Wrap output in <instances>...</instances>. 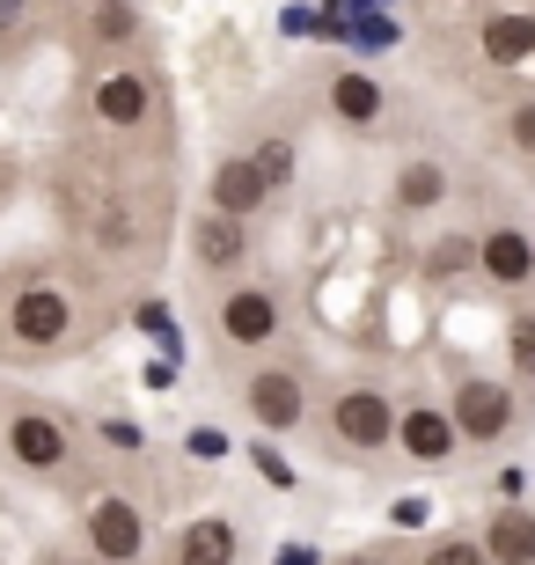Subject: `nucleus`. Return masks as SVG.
<instances>
[{
  "label": "nucleus",
  "instance_id": "obj_1",
  "mask_svg": "<svg viewBox=\"0 0 535 565\" xmlns=\"http://www.w3.org/2000/svg\"><path fill=\"white\" fill-rule=\"evenodd\" d=\"M454 426H462V440H499L514 426V390L492 375H470L454 390Z\"/></svg>",
  "mask_w": 535,
  "mask_h": 565
},
{
  "label": "nucleus",
  "instance_id": "obj_2",
  "mask_svg": "<svg viewBox=\"0 0 535 565\" xmlns=\"http://www.w3.org/2000/svg\"><path fill=\"white\" fill-rule=\"evenodd\" d=\"M330 426H338L345 448H382V440H396V412H389L382 390H345V397L330 404Z\"/></svg>",
  "mask_w": 535,
  "mask_h": 565
},
{
  "label": "nucleus",
  "instance_id": "obj_3",
  "mask_svg": "<svg viewBox=\"0 0 535 565\" xmlns=\"http://www.w3.org/2000/svg\"><path fill=\"white\" fill-rule=\"evenodd\" d=\"M249 412H257V426H271V434H293L301 412H309L301 375H287V367H257V375H249Z\"/></svg>",
  "mask_w": 535,
  "mask_h": 565
},
{
  "label": "nucleus",
  "instance_id": "obj_4",
  "mask_svg": "<svg viewBox=\"0 0 535 565\" xmlns=\"http://www.w3.org/2000/svg\"><path fill=\"white\" fill-rule=\"evenodd\" d=\"M8 331H15L22 345H60V338L74 331V309H66V294L30 287V294H15V309H8Z\"/></svg>",
  "mask_w": 535,
  "mask_h": 565
},
{
  "label": "nucleus",
  "instance_id": "obj_5",
  "mask_svg": "<svg viewBox=\"0 0 535 565\" xmlns=\"http://www.w3.org/2000/svg\"><path fill=\"white\" fill-rule=\"evenodd\" d=\"M88 544H96L104 565H132L140 558V514L125 500H96L88 507Z\"/></svg>",
  "mask_w": 535,
  "mask_h": 565
},
{
  "label": "nucleus",
  "instance_id": "obj_6",
  "mask_svg": "<svg viewBox=\"0 0 535 565\" xmlns=\"http://www.w3.org/2000/svg\"><path fill=\"white\" fill-rule=\"evenodd\" d=\"M279 331V301H271L265 287H243L221 301V338L227 345H265V338Z\"/></svg>",
  "mask_w": 535,
  "mask_h": 565
},
{
  "label": "nucleus",
  "instance_id": "obj_7",
  "mask_svg": "<svg viewBox=\"0 0 535 565\" xmlns=\"http://www.w3.org/2000/svg\"><path fill=\"white\" fill-rule=\"evenodd\" d=\"M8 448H15V462H30V470H60L66 462V426L44 419V412H22V419L8 426Z\"/></svg>",
  "mask_w": 535,
  "mask_h": 565
},
{
  "label": "nucleus",
  "instance_id": "obj_8",
  "mask_svg": "<svg viewBox=\"0 0 535 565\" xmlns=\"http://www.w3.org/2000/svg\"><path fill=\"white\" fill-rule=\"evenodd\" d=\"M396 440H404L418 462H448L454 440H462V426H454V412H426V404H411L404 426H396Z\"/></svg>",
  "mask_w": 535,
  "mask_h": 565
},
{
  "label": "nucleus",
  "instance_id": "obj_9",
  "mask_svg": "<svg viewBox=\"0 0 535 565\" xmlns=\"http://www.w3.org/2000/svg\"><path fill=\"white\" fill-rule=\"evenodd\" d=\"M484 551L499 565H535V514L528 507H499L492 522H484Z\"/></svg>",
  "mask_w": 535,
  "mask_h": 565
},
{
  "label": "nucleus",
  "instance_id": "obj_10",
  "mask_svg": "<svg viewBox=\"0 0 535 565\" xmlns=\"http://www.w3.org/2000/svg\"><path fill=\"white\" fill-rule=\"evenodd\" d=\"M265 191L271 184H265V169H257V162H221V169H213V206L235 213V221L265 206Z\"/></svg>",
  "mask_w": 535,
  "mask_h": 565
},
{
  "label": "nucleus",
  "instance_id": "obj_11",
  "mask_svg": "<svg viewBox=\"0 0 535 565\" xmlns=\"http://www.w3.org/2000/svg\"><path fill=\"white\" fill-rule=\"evenodd\" d=\"M176 565H235V529H227L221 514L191 522L184 536H176Z\"/></svg>",
  "mask_w": 535,
  "mask_h": 565
},
{
  "label": "nucleus",
  "instance_id": "obj_12",
  "mask_svg": "<svg viewBox=\"0 0 535 565\" xmlns=\"http://www.w3.org/2000/svg\"><path fill=\"white\" fill-rule=\"evenodd\" d=\"M477 265H484L499 287H521V279L535 273V250H528L521 228H499V235H484V257H477Z\"/></svg>",
  "mask_w": 535,
  "mask_h": 565
},
{
  "label": "nucleus",
  "instance_id": "obj_13",
  "mask_svg": "<svg viewBox=\"0 0 535 565\" xmlns=\"http://www.w3.org/2000/svg\"><path fill=\"white\" fill-rule=\"evenodd\" d=\"M96 118H104V126H140L147 118V74H110V82L96 88Z\"/></svg>",
  "mask_w": 535,
  "mask_h": 565
},
{
  "label": "nucleus",
  "instance_id": "obj_14",
  "mask_svg": "<svg viewBox=\"0 0 535 565\" xmlns=\"http://www.w3.org/2000/svg\"><path fill=\"white\" fill-rule=\"evenodd\" d=\"M535 52V22L528 15H484V60L492 66H521Z\"/></svg>",
  "mask_w": 535,
  "mask_h": 565
},
{
  "label": "nucleus",
  "instance_id": "obj_15",
  "mask_svg": "<svg viewBox=\"0 0 535 565\" xmlns=\"http://www.w3.org/2000/svg\"><path fill=\"white\" fill-rule=\"evenodd\" d=\"M191 250H199V265H235L243 257V221L235 213H213V221H199V235H191Z\"/></svg>",
  "mask_w": 535,
  "mask_h": 565
},
{
  "label": "nucleus",
  "instance_id": "obj_16",
  "mask_svg": "<svg viewBox=\"0 0 535 565\" xmlns=\"http://www.w3.org/2000/svg\"><path fill=\"white\" fill-rule=\"evenodd\" d=\"M330 110L352 118V126H367V118H382V88H374L367 74H338V82H330Z\"/></svg>",
  "mask_w": 535,
  "mask_h": 565
},
{
  "label": "nucleus",
  "instance_id": "obj_17",
  "mask_svg": "<svg viewBox=\"0 0 535 565\" xmlns=\"http://www.w3.org/2000/svg\"><path fill=\"white\" fill-rule=\"evenodd\" d=\"M396 199H404V206H440V199H448V177H440V162H411L404 177H396Z\"/></svg>",
  "mask_w": 535,
  "mask_h": 565
},
{
  "label": "nucleus",
  "instance_id": "obj_18",
  "mask_svg": "<svg viewBox=\"0 0 535 565\" xmlns=\"http://www.w3.org/2000/svg\"><path fill=\"white\" fill-rule=\"evenodd\" d=\"M477 257H484V243L448 235V243H432V273H462V265H477Z\"/></svg>",
  "mask_w": 535,
  "mask_h": 565
},
{
  "label": "nucleus",
  "instance_id": "obj_19",
  "mask_svg": "<svg viewBox=\"0 0 535 565\" xmlns=\"http://www.w3.org/2000/svg\"><path fill=\"white\" fill-rule=\"evenodd\" d=\"M257 169H265V184L279 191V184L293 177V147H287V140H265V147H257Z\"/></svg>",
  "mask_w": 535,
  "mask_h": 565
},
{
  "label": "nucleus",
  "instance_id": "obj_20",
  "mask_svg": "<svg viewBox=\"0 0 535 565\" xmlns=\"http://www.w3.org/2000/svg\"><path fill=\"white\" fill-rule=\"evenodd\" d=\"M132 30H140V22H132L125 0H104V8H96V38H132Z\"/></svg>",
  "mask_w": 535,
  "mask_h": 565
},
{
  "label": "nucleus",
  "instance_id": "obj_21",
  "mask_svg": "<svg viewBox=\"0 0 535 565\" xmlns=\"http://www.w3.org/2000/svg\"><path fill=\"white\" fill-rule=\"evenodd\" d=\"M140 331H147V338H162L169 353H176V316H169L162 301H147V309H140Z\"/></svg>",
  "mask_w": 535,
  "mask_h": 565
},
{
  "label": "nucleus",
  "instance_id": "obj_22",
  "mask_svg": "<svg viewBox=\"0 0 535 565\" xmlns=\"http://www.w3.org/2000/svg\"><path fill=\"white\" fill-rule=\"evenodd\" d=\"M426 565H492V551H484V544H440Z\"/></svg>",
  "mask_w": 535,
  "mask_h": 565
},
{
  "label": "nucleus",
  "instance_id": "obj_23",
  "mask_svg": "<svg viewBox=\"0 0 535 565\" xmlns=\"http://www.w3.org/2000/svg\"><path fill=\"white\" fill-rule=\"evenodd\" d=\"M514 147H521V154H535V104L514 110Z\"/></svg>",
  "mask_w": 535,
  "mask_h": 565
},
{
  "label": "nucleus",
  "instance_id": "obj_24",
  "mask_svg": "<svg viewBox=\"0 0 535 565\" xmlns=\"http://www.w3.org/2000/svg\"><path fill=\"white\" fill-rule=\"evenodd\" d=\"M104 440H110V448H140V426H132V419H110Z\"/></svg>",
  "mask_w": 535,
  "mask_h": 565
},
{
  "label": "nucleus",
  "instance_id": "obj_25",
  "mask_svg": "<svg viewBox=\"0 0 535 565\" xmlns=\"http://www.w3.org/2000/svg\"><path fill=\"white\" fill-rule=\"evenodd\" d=\"M221 448H227V440L213 434V426H199V434H191V456H221Z\"/></svg>",
  "mask_w": 535,
  "mask_h": 565
},
{
  "label": "nucleus",
  "instance_id": "obj_26",
  "mask_svg": "<svg viewBox=\"0 0 535 565\" xmlns=\"http://www.w3.org/2000/svg\"><path fill=\"white\" fill-rule=\"evenodd\" d=\"M22 30V0H0V38H15Z\"/></svg>",
  "mask_w": 535,
  "mask_h": 565
},
{
  "label": "nucleus",
  "instance_id": "obj_27",
  "mask_svg": "<svg viewBox=\"0 0 535 565\" xmlns=\"http://www.w3.org/2000/svg\"><path fill=\"white\" fill-rule=\"evenodd\" d=\"M514 353H521V360H528V367H535V316H528V323H521V331H514Z\"/></svg>",
  "mask_w": 535,
  "mask_h": 565
},
{
  "label": "nucleus",
  "instance_id": "obj_28",
  "mask_svg": "<svg viewBox=\"0 0 535 565\" xmlns=\"http://www.w3.org/2000/svg\"><path fill=\"white\" fill-rule=\"evenodd\" d=\"M279 565H315V551H309V544H293V551H279Z\"/></svg>",
  "mask_w": 535,
  "mask_h": 565
},
{
  "label": "nucleus",
  "instance_id": "obj_29",
  "mask_svg": "<svg viewBox=\"0 0 535 565\" xmlns=\"http://www.w3.org/2000/svg\"><path fill=\"white\" fill-rule=\"evenodd\" d=\"M352 565H382V558H352Z\"/></svg>",
  "mask_w": 535,
  "mask_h": 565
}]
</instances>
